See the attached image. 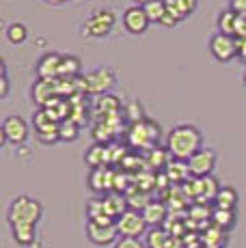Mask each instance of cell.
I'll list each match as a JSON object with an SVG mask.
<instances>
[{"mask_svg":"<svg viewBox=\"0 0 246 248\" xmlns=\"http://www.w3.org/2000/svg\"><path fill=\"white\" fill-rule=\"evenodd\" d=\"M203 147V132L192 123H179L167 136V151L173 160L188 162Z\"/></svg>","mask_w":246,"mask_h":248,"instance_id":"obj_1","label":"cell"},{"mask_svg":"<svg viewBox=\"0 0 246 248\" xmlns=\"http://www.w3.org/2000/svg\"><path fill=\"white\" fill-rule=\"evenodd\" d=\"M44 216V207L37 199L26 197V194H20L11 201L7 209V222L9 227H20V225H32L37 227Z\"/></svg>","mask_w":246,"mask_h":248,"instance_id":"obj_2","label":"cell"},{"mask_svg":"<svg viewBox=\"0 0 246 248\" xmlns=\"http://www.w3.org/2000/svg\"><path fill=\"white\" fill-rule=\"evenodd\" d=\"M78 84V93H89V95H108V91L117 84V71L110 65H102V67L89 71L87 76H80L76 80Z\"/></svg>","mask_w":246,"mask_h":248,"instance_id":"obj_3","label":"cell"},{"mask_svg":"<svg viewBox=\"0 0 246 248\" xmlns=\"http://www.w3.org/2000/svg\"><path fill=\"white\" fill-rule=\"evenodd\" d=\"M127 140H130L132 147H136V149L147 151L149 154L151 149L158 147L160 125L155 121H151V119H143V121L130 125V130H127Z\"/></svg>","mask_w":246,"mask_h":248,"instance_id":"obj_4","label":"cell"},{"mask_svg":"<svg viewBox=\"0 0 246 248\" xmlns=\"http://www.w3.org/2000/svg\"><path fill=\"white\" fill-rule=\"evenodd\" d=\"M115 24H117V17L112 11H108V9H95V11L82 22L80 35L87 37V39H102V37L110 35Z\"/></svg>","mask_w":246,"mask_h":248,"instance_id":"obj_5","label":"cell"},{"mask_svg":"<svg viewBox=\"0 0 246 248\" xmlns=\"http://www.w3.org/2000/svg\"><path fill=\"white\" fill-rule=\"evenodd\" d=\"M31 136V127H28L26 119L20 114H7L0 125V145H24Z\"/></svg>","mask_w":246,"mask_h":248,"instance_id":"obj_6","label":"cell"},{"mask_svg":"<svg viewBox=\"0 0 246 248\" xmlns=\"http://www.w3.org/2000/svg\"><path fill=\"white\" fill-rule=\"evenodd\" d=\"M87 237L95 246H110L119 242V229L117 220L112 218H102V220H87Z\"/></svg>","mask_w":246,"mask_h":248,"instance_id":"obj_7","label":"cell"},{"mask_svg":"<svg viewBox=\"0 0 246 248\" xmlns=\"http://www.w3.org/2000/svg\"><path fill=\"white\" fill-rule=\"evenodd\" d=\"M32 125H35V134L37 140L44 142V145H54V142H61L59 136V121L48 114V110L39 108L35 114H32Z\"/></svg>","mask_w":246,"mask_h":248,"instance_id":"obj_8","label":"cell"},{"mask_svg":"<svg viewBox=\"0 0 246 248\" xmlns=\"http://www.w3.org/2000/svg\"><path fill=\"white\" fill-rule=\"evenodd\" d=\"M216 162H218L216 151L212 149V147H201V149L188 160V169H190V175L195 179H203L214 173Z\"/></svg>","mask_w":246,"mask_h":248,"instance_id":"obj_9","label":"cell"},{"mask_svg":"<svg viewBox=\"0 0 246 248\" xmlns=\"http://www.w3.org/2000/svg\"><path fill=\"white\" fill-rule=\"evenodd\" d=\"M117 229H119L121 237H138L140 240V235H147L149 225L145 222L143 212H138V209H127L121 218H117Z\"/></svg>","mask_w":246,"mask_h":248,"instance_id":"obj_10","label":"cell"},{"mask_svg":"<svg viewBox=\"0 0 246 248\" xmlns=\"http://www.w3.org/2000/svg\"><path fill=\"white\" fill-rule=\"evenodd\" d=\"M197 7H199V0H167V16H164V20L160 24L167 28L177 26L179 22L188 20L197 11Z\"/></svg>","mask_w":246,"mask_h":248,"instance_id":"obj_11","label":"cell"},{"mask_svg":"<svg viewBox=\"0 0 246 248\" xmlns=\"http://www.w3.org/2000/svg\"><path fill=\"white\" fill-rule=\"evenodd\" d=\"M210 54L218 63H229V61H233L238 56V39L231 35L216 32V35L210 37Z\"/></svg>","mask_w":246,"mask_h":248,"instance_id":"obj_12","label":"cell"},{"mask_svg":"<svg viewBox=\"0 0 246 248\" xmlns=\"http://www.w3.org/2000/svg\"><path fill=\"white\" fill-rule=\"evenodd\" d=\"M121 22H123V28H125L130 35H136V37L145 35V32L149 31V26H151L145 9L138 7V4L127 7L125 11H123V16H121Z\"/></svg>","mask_w":246,"mask_h":248,"instance_id":"obj_13","label":"cell"},{"mask_svg":"<svg viewBox=\"0 0 246 248\" xmlns=\"http://www.w3.org/2000/svg\"><path fill=\"white\" fill-rule=\"evenodd\" d=\"M61 56L59 52H46L39 61H37V80H59V69H61Z\"/></svg>","mask_w":246,"mask_h":248,"instance_id":"obj_14","label":"cell"},{"mask_svg":"<svg viewBox=\"0 0 246 248\" xmlns=\"http://www.w3.org/2000/svg\"><path fill=\"white\" fill-rule=\"evenodd\" d=\"M89 186H91L93 192L106 197V194L115 192V173L108 166L106 169H93L89 173Z\"/></svg>","mask_w":246,"mask_h":248,"instance_id":"obj_15","label":"cell"},{"mask_svg":"<svg viewBox=\"0 0 246 248\" xmlns=\"http://www.w3.org/2000/svg\"><path fill=\"white\" fill-rule=\"evenodd\" d=\"M32 104H37L39 108H46V104L52 102L56 95V80H37L31 89Z\"/></svg>","mask_w":246,"mask_h":248,"instance_id":"obj_16","label":"cell"},{"mask_svg":"<svg viewBox=\"0 0 246 248\" xmlns=\"http://www.w3.org/2000/svg\"><path fill=\"white\" fill-rule=\"evenodd\" d=\"M84 162H87L89 166L93 169H106L108 164L112 162V151L108 145H102V142H95V145L91 147V149L87 151V155H84Z\"/></svg>","mask_w":246,"mask_h":248,"instance_id":"obj_17","label":"cell"},{"mask_svg":"<svg viewBox=\"0 0 246 248\" xmlns=\"http://www.w3.org/2000/svg\"><path fill=\"white\" fill-rule=\"evenodd\" d=\"M102 203H104V212H106V216L112 218V220L121 218L123 214L130 209L127 199L119 192H110V194H106V197H102Z\"/></svg>","mask_w":246,"mask_h":248,"instance_id":"obj_18","label":"cell"},{"mask_svg":"<svg viewBox=\"0 0 246 248\" xmlns=\"http://www.w3.org/2000/svg\"><path fill=\"white\" fill-rule=\"evenodd\" d=\"M82 74V61L74 54H63L61 56V69H59V78L61 80H78Z\"/></svg>","mask_w":246,"mask_h":248,"instance_id":"obj_19","label":"cell"},{"mask_svg":"<svg viewBox=\"0 0 246 248\" xmlns=\"http://www.w3.org/2000/svg\"><path fill=\"white\" fill-rule=\"evenodd\" d=\"M238 203H240V194L233 186H222L218 190L214 199V205L216 209H229V212H235L238 209Z\"/></svg>","mask_w":246,"mask_h":248,"instance_id":"obj_20","label":"cell"},{"mask_svg":"<svg viewBox=\"0 0 246 248\" xmlns=\"http://www.w3.org/2000/svg\"><path fill=\"white\" fill-rule=\"evenodd\" d=\"M143 218L145 222L154 229V227H162V222L167 220V205L160 201H151L147 207L143 209Z\"/></svg>","mask_w":246,"mask_h":248,"instance_id":"obj_21","label":"cell"},{"mask_svg":"<svg viewBox=\"0 0 246 248\" xmlns=\"http://www.w3.org/2000/svg\"><path fill=\"white\" fill-rule=\"evenodd\" d=\"M171 240H173V235L164 227H154V229H149L147 235H145V246L147 248H169Z\"/></svg>","mask_w":246,"mask_h":248,"instance_id":"obj_22","label":"cell"},{"mask_svg":"<svg viewBox=\"0 0 246 248\" xmlns=\"http://www.w3.org/2000/svg\"><path fill=\"white\" fill-rule=\"evenodd\" d=\"M11 235H13V240H15L20 246L35 248V242H37V227H32V225L11 227Z\"/></svg>","mask_w":246,"mask_h":248,"instance_id":"obj_23","label":"cell"},{"mask_svg":"<svg viewBox=\"0 0 246 248\" xmlns=\"http://www.w3.org/2000/svg\"><path fill=\"white\" fill-rule=\"evenodd\" d=\"M4 35H7V41L11 46H22L28 41V26L22 22H13L4 28Z\"/></svg>","mask_w":246,"mask_h":248,"instance_id":"obj_24","label":"cell"},{"mask_svg":"<svg viewBox=\"0 0 246 248\" xmlns=\"http://www.w3.org/2000/svg\"><path fill=\"white\" fill-rule=\"evenodd\" d=\"M235 22H238V13H235L233 9H225V11H220L218 20H216L218 32L233 37V35H235Z\"/></svg>","mask_w":246,"mask_h":248,"instance_id":"obj_25","label":"cell"},{"mask_svg":"<svg viewBox=\"0 0 246 248\" xmlns=\"http://www.w3.org/2000/svg\"><path fill=\"white\" fill-rule=\"evenodd\" d=\"M201 242L205 244V248H225L227 244V231L212 225L207 229V233L201 237Z\"/></svg>","mask_w":246,"mask_h":248,"instance_id":"obj_26","label":"cell"},{"mask_svg":"<svg viewBox=\"0 0 246 248\" xmlns=\"http://www.w3.org/2000/svg\"><path fill=\"white\" fill-rule=\"evenodd\" d=\"M59 136H61V142H74V140H78L80 125L74 121V119H65V121L59 123Z\"/></svg>","mask_w":246,"mask_h":248,"instance_id":"obj_27","label":"cell"},{"mask_svg":"<svg viewBox=\"0 0 246 248\" xmlns=\"http://www.w3.org/2000/svg\"><path fill=\"white\" fill-rule=\"evenodd\" d=\"M235 218H238L235 212H229V209H214V214H212V225L229 231V229L235 225Z\"/></svg>","mask_w":246,"mask_h":248,"instance_id":"obj_28","label":"cell"},{"mask_svg":"<svg viewBox=\"0 0 246 248\" xmlns=\"http://www.w3.org/2000/svg\"><path fill=\"white\" fill-rule=\"evenodd\" d=\"M167 173L173 181H186L190 175V169H188V162H182V160H171L167 166Z\"/></svg>","mask_w":246,"mask_h":248,"instance_id":"obj_29","label":"cell"},{"mask_svg":"<svg viewBox=\"0 0 246 248\" xmlns=\"http://www.w3.org/2000/svg\"><path fill=\"white\" fill-rule=\"evenodd\" d=\"M145 13H147L151 24H160L167 16V0H154V2L145 4Z\"/></svg>","mask_w":246,"mask_h":248,"instance_id":"obj_30","label":"cell"},{"mask_svg":"<svg viewBox=\"0 0 246 248\" xmlns=\"http://www.w3.org/2000/svg\"><path fill=\"white\" fill-rule=\"evenodd\" d=\"M123 117H125L132 125H134V123H138V121H143V119H145V110H143V106H140V102H136V99L127 102L125 106H123Z\"/></svg>","mask_w":246,"mask_h":248,"instance_id":"obj_31","label":"cell"},{"mask_svg":"<svg viewBox=\"0 0 246 248\" xmlns=\"http://www.w3.org/2000/svg\"><path fill=\"white\" fill-rule=\"evenodd\" d=\"M0 69H2V80H0V97L7 99L9 97V91H11V80H9V69H7V63H0Z\"/></svg>","mask_w":246,"mask_h":248,"instance_id":"obj_32","label":"cell"},{"mask_svg":"<svg viewBox=\"0 0 246 248\" xmlns=\"http://www.w3.org/2000/svg\"><path fill=\"white\" fill-rule=\"evenodd\" d=\"M112 248H147V246H145V242H140L138 237H119V242Z\"/></svg>","mask_w":246,"mask_h":248,"instance_id":"obj_33","label":"cell"},{"mask_svg":"<svg viewBox=\"0 0 246 248\" xmlns=\"http://www.w3.org/2000/svg\"><path fill=\"white\" fill-rule=\"evenodd\" d=\"M233 37L238 41L246 39V16H240L238 13V22H235V35Z\"/></svg>","mask_w":246,"mask_h":248,"instance_id":"obj_34","label":"cell"},{"mask_svg":"<svg viewBox=\"0 0 246 248\" xmlns=\"http://www.w3.org/2000/svg\"><path fill=\"white\" fill-rule=\"evenodd\" d=\"M235 13H240V16H246V0H231V7Z\"/></svg>","mask_w":246,"mask_h":248,"instance_id":"obj_35","label":"cell"},{"mask_svg":"<svg viewBox=\"0 0 246 248\" xmlns=\"http://www.w3.org/2000/svg\"><path fill=\"white\" fill-rule=\"evenodd\" d=\"M238 59H242L246 63V39L238 41Z\"/></svg>","mask_w":246,"mask_h":248,"instance_id":"obj_36","label":"cell"},{"mask_svg":"<svg viewBox=\"0 0 246 248\" xmlns=\"http://www.w3.org/2000/svg\"><path fill=\"white\" fill-rule=\"evenodd\" d=\"M46 4H50V7H63L65 2H69V0H44Z\"/></svg>","mask_w":246,"mask_h":248,"instance_id":"obj_37","label":"cell"},{"mask_svg":"<svg viewBox=\"0 0 246 248\" xmlns=\"http://www.w3.org/2000/svg\"><path fill=\"white\" fill-rule=\"evenodd\" d=\"M154 2V0H134V4H138V7H145V4Z\"/></svg>","mask_w":246,"mask_h":248,"instance_id":"obj_38","label":"cell"},{"mask_svg":"<svg viewBox=\"0 0 246 248\" xmlns=\"http://www.w3.org/2000/svg\"><path fill=\"white\" fill-rule=\"evenodd\" d=\"M242 82H244V87H246V71H244V80H242Z\"/></svg>","mask_w":246,"mask_h":248,"instance_id":"obj_39","label":"cell"}]
</instances>
